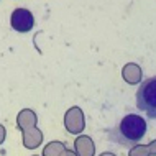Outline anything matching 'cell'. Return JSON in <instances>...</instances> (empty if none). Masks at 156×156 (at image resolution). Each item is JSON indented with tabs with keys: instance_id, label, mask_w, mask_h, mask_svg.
<instances>
[{
	"instance_id": "4",
	"label": "cell",
	"mask_w": 156,
	"mask_h": 156,
	"mask_svg": "<svg viewBox=\"0 0 156 156\" xmlns=\"http://www.w3.org/2000/svg\"><path fill=\"white\" fill-rule=\"evenodd\" d=\"M62 151H64V143L53 141V143H49V145L44 148L43 156H61Z\"/></svg>"
},
{
	"instance_id": "3",
	"label": "cell",
	"mask_w": 156,
	"mask_h": 156,
	"mask_svg": "<svg viewBox=\"0 0 156 156\" xmlns=\"http://www.w3.org/2000/svg\"><path fill=\"white\" fill-rule=\"evenodd\" d=\"M10 23H12V28L20 33H27L30 31L35 25V20H33V15L30 10L27 8H15L12 12V16H10Z\"/></svg>"
},
{
	"instance_id": "6",
	"label": "cell",
	"mask_w": 156,
	"mask_h": 156,
	"mask_svg": "<svg viewBox=\"0 0 156 156\" xmlns=\"http://www.w3.org/2000/svg\"><path fill=\"white\" fill-rule=\"evenodd\" d=\"M61 156H77V154H76L74 153V151H69V150H64V151H62V154Z\"/></svg>"
},
{
	"instance_id": "5",
	"label": "cell",
	"mask_w": 156,
	"mask_h": 156,
	"mask_svg": "<svg viewBox=\"0 0 156 156\" xmlns=\"http://www.w3.org/2000/svg\"><path fill=\"white\" fill-rule=\"evenodd\" d=\"M3 140H5V128L0 125V145L3 143Z\"/></svg>"
},
{
	"instance_id": "1",
	"label": "cell",
	"mask_w": 156,
	"mask_h": 156,
	"mask_svg": "<svg viewBox=\"0 0 156 156\" xmlns=\"http://www.w3.org/2000/svg\"><path fill=\"white\" fill-rule=\"evenodd\" d=\"M145 135H146L145 119L140 115H135V113H130V115L123 117V120L117 126L115 140L123 146H135L143 140Z\"/></svg>"
},
{
	"instance_id": "2",
	"label": "cell",
	"mask_w": 156,
	"mask_h": 156,
	"mask_svg": "<svg viewBox=\"0 0 156 156\" xmlns=\"http://www.w3.org/2000/svg\"><path fill=\"white\" fill-rule=\"evenodd\" d=\"M136 107L150 119H156V76L140 84L136 90Z\"/></svg>"
}]
</instances>
